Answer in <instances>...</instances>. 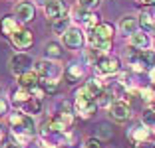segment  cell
<instances>
[{
  "mask_svg": "<svg viewBox=\"0 0 155 148\" xmlns=\"http://www.w3.org/2000/svg\"><path fill=\"white\" fill-rule=\"evenodd\" d=\"M74 111L80 115L82 119H90L97 109V99L86 89V85H82L74 95Z\"/></svg>",
  "mask_w": 155,
  "mask_h": 148,
  "instance_id": "2",
  "label": "cell"
},
{
  "mask_svg": "<svg viewBox=\"0 0 155 148\" xmlns=\"http://www.w3.org/2000/svg\"><path fill=\"white\" fill-rule=\"evenodd\" d=\"M119 32L123 36H133L135 32H139V18L137 16H131V14H125L119 18V24H117Z\"/></svg>",
  "mask_w": 155,
  "mask_h": 148,
  "instance_id": "11",
  "label": "cell"
},
{
  "mask_svg": "<svg viewBox=\"0 0 155 148\" xmlns=\"http://www.w3.org/2000/svg\"><path fill=\"white\" fill-rule=\"evenodd\" d=\"M22 113H26V115H30V117H34V115H40V113H42V99L32 97L28 103L22 105Z\"/></svg>",
  "mask_w": 155,
  "mask_h": 148,
  "instance_id": "21",
  "label": "cell"
},
{
  "mask_svg": "<svg viewBox=\"0 0 155 148\" xmlns=\"http://www.w3.org/2000/svg\"><path fill=\"white\" fill-rule=\"evenodd\" d=\"M139 4H143V6H153L155 4V0H137Z\"/></svg>",
  "mask_w": 155,
  "mask_h": 148,
  "instance_id": "35",
  "label": "cell"
},
{
  "mask_svg": "<svg viewBox=\"0 0 155 148\" xmlns=\"http://www.w3.org/2000/svg\"><path fill=\"white\" fill-rule=\"evenodd\" d=\"M0 93H2V87H0Z\"/></svg>",
  "mask_w": 155,
  "mask_h": 148,
  "instance_id": "38",
  "label": "cell"
},
{
  "mask_svg": "<svg viewBox=\"0 0 155 148\" xmlns=\"http://www.w3.org/2000/svg\"><path fill=\"white\" fill-rule=\"evenodd\" d=\"M84 148H101V142H100V138H97V136H91V138L86 140Z\"/></svg>",
  "mask_w": 155,
  "mask_h": 148,
  "instance_id": "31",
  "label": "cell"
},
{
  "mask_svg": "<svg viewBox=\"0 0 155 148\" xmlns=\"http://www.w3.org/2000/svg\"><path fill=\"white\" fill-rule=\"evenodd\" d=\"M44 54H46V59H54V61H60L64 57V49L58 42H48L44 45Z\"/></svg>",
  "mask_w": 155,
  "mask_h": 148,
  "instance_id": "18",
  "label": "cell"
},
{
  "mask_svg": "<svg viewBox=\"0 0 155 148\" xmlns=\"http://www.w3.org/2000/svg\"><path fill=\"white\" fill-rule=\"evenodd\" d=\"M127 136L133 140V142H147V140L151 138V128H147L145 125H135L133 128H129V132H127Z\"/></svg>",
  "mask_w": 155,
  "mask_h": 148,
  "instance_id": "16",
  "label": "cell"
},
{
  "mask_svg": "<svg viewBox=\"0 0 155 148\" xmlns=\"http://www.w3.org/2000/svg\"><path fill=\"white\" fill-rule=\"evenodd\" d=\"M38 85H40V77L36 75V71H34V69L18 77V87H24V89L32 91V89H36Z\"/></svg>",
  "mask_w": 155,
  "mask_h": 148,
  "instance_id": "17",
  "label": "cell"
},
{
  "mask_svg": "<svg viewBox=\"0 0 155 148\" xmlns=\"http://www.w3.org/2000/svg\"><path fill=\"white\" fill-rule=\"evenodd\" d=\"M153 87H155V83H153Z\"/></svg>",
  "mask_w": 155,
  "mask_h": 148,
  "instance_id": "39",
  "label": "cell"
},
{
  "mask_svg": "<svg viewBox=\"0 0 155 148\" xmlns=\"http://www.w3.org/2000/svg\"><path fill=\"white\" fill-rule=\"evenodd\" d=\"M101 4V0H78V6H82V8H86V10H96L97 6Z\"/></svg>",
  "mask_w": 155,
  "mask_h": 148,
  "instance_id": "29",
  "label": "cell"
},
{
  "mask_svg": "<svg viewBox=\"0 0 155 148\" xmlns=\"http://www.w3.org/2000/svg\"><path fill=\"white\" fill-rule=\"evenodd\" d=\"M44 16H46V20L52 22V24H54L56 20L64 18L66 16L64 2H62V0H48V2L44 4Z\"/></svg>",
  "mask_w": 155,
  "mask_h": 148,
  "instance_id": "7",
  "label": "cell"
},
{
  "mask_svg": "<svg viewBox=\"0 0 155 148\" xmlns=\"http://www.w3.org/2000/svg\"><path fill=\"white\" fill-rule=\"evenodd\" d=\"M70 28H72V18H68V16L56 20V22L52 24V32H54V34H58V36H64Z\"/></svg>",
  "mask_w": 155,
  "mask_h": 148,
  "instance_id": "22",
  "label": "cell"
},
{
  "mask_svg": "<svg viewBox=\"0 0 155 148\" xmlns=\"http://www.w3.org/2000/svg\"><path fill=\"white\" fill-rule=\"evenodd\" d=\"M127 44L131 45L133 49H139V51H143V49H149L151 38H149V34H145V32H135L133 36L127 38Z\"/></svg>",
  "mask_w": 155,
  "mask_h": 148,
  "instance_id": "13",
  "label": "cell"
},
{
  "mask_svg": "<svg viewBox=\"0 0 155 148\" xmlns=\"http://www.w3.org/2000/svg\"><path fill=\"white\" fill-rule=\"evenodd\" d=\"M135 148H153V144H151L149 140H147V142H137Z\"/></svg>",
  "mask_w": 155,
  "mask_h": 148,
  "instance_id": "34",
  "label": "cell"
},
{
  "mask_svg": "<svg viewBox=\"0 0 155 148\" xmlns=\"http://www.w3.org/2000/svg\"><path fill=\"white\" fill-rule=\"evenodd\" d=\"M4 138H6V132H4V128L0 126V144H4Z\"/></svg>",
  "mask_w": 155,
  "mask_h": 148,
  "instance_id": "36",
  "label": "cell"
},
{
  "mask_svg": "<svg viewBox=\"0 0 155 148\" xmlns=\"http://www.w3.org/2000/svg\"><path fill=\"white\" fill-rule=\"evenodd\" d=\"M114 34H115V28L111 24H97L94 30H90L87 34V44L90 48H97V45H104V44H111L114 42Z\"/></svg>",
  "mask_w": 155,
  "mask_h": 148,
  "instance_id": "3",
  "label": "cell"
},
{
  "mask_svg": "<svg viewBox=\"0 0 155 148\" xmlns=\"http://www.w3.org/2000/svg\"><path fill=\"white\" fill-rule=\"evenodd\" d=\"M84 73L86 71H84V67L80 63H72V65H68L64 69V79L70 85H76V83H80V79H84Z\"/></svg>",
  "mask_w": 155,
  "mask_h": 148,
  "instance_id": "14",
  "label": "cell"
},
{
  "mask_svg": "<svg viewBox=\"0 0 155 148\" xmlns=\"http://www.w3.org/2000/svg\"><path fill=\"white\" fill-rule=\"evenodd\" d=\"M2 148H22V144H18L16 140H12V142H6Z\"/></svg>",
  "mask_w": 155,
  "mask_h": 148,
  "instance_id": "33",
  "label": "cell"
},
{
  "mask_svg": "<svg viewBox=\"0 0 155 148\" xmlns=\"http://www.w3.org/2000/svg\"><path fill=\"white\" fill-rule=\"evenodd\" d=\"M84 55H86V63L87 65H97V61L104 57V54H101L100 49H96V48H87Z\"/></svg>",
  "mask_w": 155,
  "mask_h": 148,
  "instance_id": "24",
  "label": "cell"
},
{
  "mask_svg": "<svg viewBox=\"0 0 155 148\" xmlns=\"http://www.w3.org/2000/svg\"><path fill=\"white\" fill-rule=\"evenodd\" d=\"M82 22H84V26H86L87 30H94V28H96L97 24H101V22H100V16H97L96 12H87L86 16H84Z\"/></svg>",
  "mask_w": 155,
  "mask_h": 148,
  "instance_id": "25",
  "label": "cell"
},
{
  "mask_svg": "<svg viewBox=\"0 0 155 148\" xmlns=\"http://www.w3.org/2000/svg\"><path fill=\"white\" fill-rule=\"evenodd\" d=\"M14 16L20 20V22H30L36 16V8H34L32 2H20L14 8Z\"/></svg>",
  "mask_w": 155,
  "mask_h": 148,
  "instance_id": "12",
  "label": "cell"
},
{
  "mask_svg": "<svg viewBox=\"0 0 155 148\" xmlns=\"http://www.w3.org/2000/svg\"><path fill=\"white\" fill-rule=\"evenodd\" d=\"M10 126H12V134H14V140L18 144H28L32 140V136L36 134V122L30 115L22 111H16L10 115Z\"/></svg>",
  "mask_w": 155,
  "mask_h": 148,
  "instance_id": "1",
  "label": "cell"
},
{
  "mask_svg": "<svg viewBox=\"0 0 155 148\" xmlns=\"http://www.w3.org/2000/svg\"><path fill=\"white\" fill-rule=\"evenodd\" d=\"M20 28L22 26H20V20L16 18V16H4L2 22H0V32H2L4 36H8V38H12Z\"/></svg>",
  "mask_w": 155,
  "mask_h": 148,
  "instance_id": "15",
  "label": "cell"
},
{
  "mask_svg": "<svg viewBox=\"0 0 155 148\" xmlns=\"http://www.w3.org/2000/svg\"><path fill=\"white\" fill-rule=\"evenodd\" d=\"M139 95H141L143 101H147V103H153L155 101V87H143V89H139Z\"/></svg>",
  "mask_w": 155,
  "mask_h": 148,
  "instance_id": "27",
  "label": "cell"
},
{
  "mask_svg": "<svg viewBox=\"0 0 155 148\" xmlns=\"http://www.w3.org/2000/svg\"><path fill=\"white\" fill-rule=\"evenodd\" d=\"M10 97H12V103H14V105L22 107L24 103H28V101L32 99V93H30L28 89H24V87H18V89L12 91V95H10Z\"/></svg>",
  "mask_w": 155,
  "mask_h": 148,
  "instance_id": "20",
  "label": "cell"
},
{
  "mask_svg": "<svg viewBox=\"0 0 155 148\" xmlns=\"http://www.w3.org/2000/svg\"><path fill=\"white\" fill-rule=\"evenodd\" d=\"M32 65H34V59L30 54H24V51H20V54H14L12 57H10L8 61V67H10V73L16 77L24 75V73L32 71Z\"/></svg>",
  "mask_w": 155,
  "mask_h": 148,
  "instance_id": "4",
  "label": "cell"
},
{
  "mask_svg": "<svg viewBox=\"0 0 155 148\" xmlns=\"http://www.w3.org/2000/svg\"><path fill=\"white\" fill-rule=\"evenodd\" d=\"M141 122H143V125L147 126V128H151V130L155 128V113L151 111V109H147V111H143Z\"/></svg>",
  "mask_w": 155,
  "mask_h": 148,
  "instance_id": "26",
  "label": "cell"
},
{
  "mask_svg": "<svg viewBox=\"0 0 155 148\" xmlns=\"http://www.w3.org/2000/svg\"><path fill=\"white\" fill-rule=\"evenodd\" d=\"M6 111H8V101H4V99L0 97V117L6 115Z\"/></svg>",
  "mask_w": 155,
  "mask_h": 148,
  "instance_id": "32",
  "label": "cell"
},
{
  "mask_svg": "<svg viewBox=\"0 0 155 148\" xmlns=\"http://www.w3.org/2000/svg\"><path fill=\"white\" fill-rule=\"evenodd\" d=\"M40 87L46 91V95H56L60 89V79H40Z\"/></svg>",
  "mask_w": 155,
  "mask_h": 148,
  "instance_id": "23",
  "label": "cell"
},
{
  "mask_svg": "<svg viewBox=\"0 0 155 148\" xmlns=\"http://www.w3.org/2000/svg\"><path fill=\"white\" fill-rule=\"evenodd\" d=\"M149 109H151V111L155 113V101H153V103H149Z\"/></svg>",
  "mask_w": 155,
  "mask_h": 148,
  "instance_id": "37",
  "label": "cell"
},
{
  "mask_svg": "<svg viewBox=\"0 0 155 148\" xmlns=\"http://www.w3.org/2000/svg\"><path fill=\"white\" fill-rule=\"evenodd\" d=\"M62 42H64V45L68 49H74V51H76V49H82V45H84V32L78 26H72L64 36H62Z\"/></svg>",
  "mask_w": 155,
  "mask_h": 148,
  "instance_id": "9",
  "label": "cell"
},
{
  "mask_svg": "<svg viewBox=\"0 0 155 148\" xmlns=\"http://www.w3.org/2000/svg\"><path fill=\"white\" fill-rule=\"evenodd\" d=\"M119 69H121V63H119V59L115 55H104L96 65V73L104 77L115 75V73H119Z\"/></svg>",
  "mask_w": 155,
  "mask_h": 148,
  "instance_id": "6",
  "label": "cell"
},
{
  "mask_svg": "<svg viewBox=\"0 0 155 148\" xmlns=\"http://www.w3.org/2000/svg\"><path fill=\"white\" fill-rule=\"evenodd\" d=\"M115 99L111 97L110 93H107V91H104V93L100 95V97H97V107H105V109H110V105L114 103Z\"/></svg>",
  "mask_w": 155,
  "mask_h": 148,
  "instance_id": "28",
  "label": "cell"
},
{
  "mask_svg": "<svg viewBox=\"0 0 155 148\" xmlns=\"http://www.w3.org/2000/svg\"><path fill=\"white\" fill-rule=\"evenodd\" d=\"M111 134H114V132H111V126H107V125H101L100 126V130H97V138H104V140H107V138H111Z\"/></svg>",
  "mask_w": 155,
  "mask_h": 148,
  "instance_id": "30",
  "label": "cell"
},
{
  "mask_svg": "<svg viewBox=\"0 0 155 148\" xmlns=\"http://www.w3.org/2000/svg\"><path fill=\"white\" fill-rule=\"evenodd\" d=\"M10 42H12V45L16 49H28L30 45H32V42H34V36H32V32L28 30V28H20V30L10 38Z\"/></svg>",
  "mask_w": 155,
  "mask_h": 148,
  "instance_id": "10",
  "label": "cell"
},
{
  "mask_svg": "<svg viewBox=\"0 0 155 148\" xmlns=\"http://www.w3.org/2000/svg\"><path fill=\"white\" fill-rule=\"evenodd\" d=\"M107 113H110V117H114L115 121H127L131 117V107H129V103L125 99H115L114 103L110 105Z\"/></svg>",
  "mask_w": 155,
  "mask_h": 148,
  "instance_id": "8",
  "label": "cell"
},
{
  "mask_svg": "<svg viewBox=\"0 0 155 148\" xmlns=\"http://www.w3.org/2000/svg\"><path fill=\"white\" fill-rule=\"evenodd\" d=\"M34 71L40 79H58L62 69L58 67V63H54L52 59H38L34 63Z\"/></svg>",
  "mask_w": 155,
  "mask_h": 148,
  "instance_id": "5",
  "label": "cell"
},
{
  "mask_svg": "<svg viewBox=\"0 0 155 148\" xmlns=\"http://www.w3.org/2000/svg\"><path fill=\"white\" fill-rule=\"evenodd\" d=\"M84 85H86V89L90 91L91 95H94V97H100L101 93H104L105 91V87H104V81L100 79V77H91V79H87L86 83H84Z\"/></svg>",
  "mask_w": 155,
  "mask_h": 148,
  "instance_id": "19",
  "label": "cell"
}]
</instances>
